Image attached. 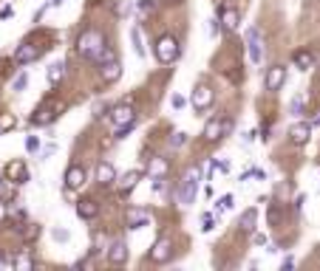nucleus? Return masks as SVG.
Wrapping results in <instances>:
<instances>
[{
  "mask_svg": "<svg viewBox=\"0 0 320 271\" xmlns=\"http://www.w3.org/2000/svg\"><path fill=\"white\" fill-rule=\"evenodd\" d=\"M314 125H320V116H317V119H314Z\"/></svg>",
  "mask_w": 320,
  "mask_h": 271,
  "instance_id": "obj_41",
  "label": "nucleus"
},
{
  "mask_svg": "<svg viewBox=\"0 0 320 271\" xmlns=\"http://www.w3.org/2000/svg\"><path fill=\"white\" fill-rule=\"evenodd\" d=\"M139 12H142V14L153 12V0H142V3H139Z\"/></svg>",
  "mask_w": 320,
  "mask_h": 271,
  "instance_id": "obj_32",
  "label": "nucleus"
},
{
  "mask_svg": "<svg viewBox=\"0 0 320 271\" xmlns=\"http://www.w3.org/2000/svg\"><path fill=\"white\" fill-rule=\"evenodd\" d=\"M266 90L269 93H275V90H281L283 85H286V65H272L269 71H266V79H264Z\"/></svg>",
  "mask_w": 320,
  "mask_h": 271,
  "instance_id": "obj_9",
  "label": "nucleus"
},
{
  "mask_svg": "<svg viewBox=\"0 0 320 271\" xmlns=\"http://www.w3.org/2000/svg\"><path fill=\"white\" fill-rule=\"evenodd\" d=\"M6 217H9V209H6V204L0 201V223H6Z\"/></svg>",
  "mask_w": 320,
  "mask_h": 271,
  "instance_id": "obj_36",
  "label": "nucleus"
},
{
  "mask_svg": "<svg viewBox=\"0 0 320 271\" xmlns=\"http://www.w3.org/2000/svg\"><path fill=\"white\" fill-rule=\"evenodd\" d=\"M99 68H102V79H105V82H117V79L122 77V65H119V60H117V57L105 60Z\"/></svg>",
  "mask_w": 320,
  "mask_h": 271,
  "instance_id": "obj_19",
  "label": "nucleus"
},
{
  "mask_svg": "<svg viewBox=\"0 0 320 271\" xmlns=\"http://www.w3.org/2000/svg\"><path fill=\"white\" fill-rule=\"evenodd\" d=\"M128 243L125 240H113L111 243V249H108V263L111 265H122V263H128Z\"/></svg>",
  "mask_w": 320,
  "mask_h": 271,
  "instance_id": "obj_15",
  "label": "nucleus"
},
{
  "mask_svg": "<svg viewBox=\"0 0 320 271\" xmlns=\"http://www.w3.org/2000/svg\"><path fill=\"white\" fill-rule=\"evenodd\" d=\"M218 206H221V209H233V195H224V198L218 201Z\"/></svg>",
  "mask_w": 320,
  "mask_h": 271,
  "instance_id": "obj_34",
  "label": "nucleus"
},
{
  "mask_svg": "<svg viewBox=\"0 0 320 271\" xmlns=\"http://www.w3.org/2000/svg\"><path fill=\"white\" fill-rule=\"evenodd\" d=\"M62 77H65V65H62V62H54V65L49 68V82H60Z\"/></svg>",
  "mask_w": 320,
  "mask_h": 271,
  "instance_id": "obj_25",
  "label": "nucleus"
},
{
  "mask_svg": "<svg viewBox=\"0 0 320 271\" xmlns=\"http://www.w3.org/2000/svg\"><path fill=\"white\" fill-rule=\"evenodd\" d=\"M77 51H80V57L94 60V62H99V65H102L105 60L117 57V54H113V48L105 42V34H102V31H97V29H85L80 37H77Z\"/></svg>",
  "mask_w": 320,
  "mask_h": 271,
  "instance_id": "obj_1",
  "label": "nucleus"
},
{
  "mask_svg": "<svg viewBox=\"0 0 320 271\" xmlns=\"http://www.w3.org/2000/svg\"><path fill=\"white\" fill-rule=\"evenodd\" d=\"M246 42H249V60L253 62H264V42H261V31L249 29L246 31Z\"/></svg>",
  "mask_w": 320,
  "mask_h": 271,
  "instance_id": "obj_12",
  "label": "nucleus"
},
{
  "mask_svg": "<svg viewBox=\"0 0 320 271\" xmlns=\"http://www.w3.org/2000/svg\"><path fill=\"white\" fill-rule=\"evenodd\" d=\"M130 40H133V51H136V54L145 57V45H142V31H139V29L130 31Z\"/></svg>",
  "mask_w": 320,
  "mask_h": 271,
  "instance_id": "obj_26",
  "label": "nucleus"
},
{
  "mask_svg": "<svg viewBox=\"0 0 320 271\" xmlns=\"http://www.w3.org/2000/svg\"><path fill=\"white\" fill-rule=\"evenodd\" d=\"M6 178L14 181V184H26L29 181V169H26L23 161H9L6 164Z\"/></svg>",
  "mask_w": 320,
  "mask_h": 271,
  "instance_id": "obj_16",
  "label": "nucleus"
},
{
  "mask_svg": "<svg viewBox=\"0 0 320 271\" xmlns=\"http://www.w3.org/2000/svg\"><path fill=\"white\" fill-rule=\"evenodd\" d=\"M309 136H312V125L309 121H298V125L289 127V141L295 147H303L309 141Z\"/></svg>",
  "mask_w": 320,
  "mask_h": 271,
  "instance_id": "obj_13",
  "label": "nucleus"
},
{
  "mask_svg": "<svg viewBox=\"0 0 320 271\" xmlns=\"http://www.w3.org/2000/svg\"><path fill=\"white\" fill-rule=\"evenodd\" d=\"M255 220H258V212L246 209L244 215H241V229H244V232H255Z\"/></svg>",
  "mask_w": 320,
  "mask_h": 271,
  "instance_id": "obj_24",
  "label": "nucleus"
},
{
  "mask_svg": "<svg viewBox=\"0 0 320 271\" xmlns=\"http://www.w3.org/2000/svg\"><path fill=\"white\" fill-rule=\"evenodd\" d=\"M292 62H295L301 71H309V68L317 65V60H314V51H312V48H298L295 57H292Z\"/></svg>",
  "mask_w": 320,
  "mask_h": 271,
  "instance_id": "obj_18",
  "label": "nucleus"
},
{
  "mask_svg": "<svg viewBox=\"0 0 320 271\" xmlns=\"http://www.w3.org/2000/svg\"><path fill=\"white\" fill-rule=\"evenodd\" d=\"M60 3H65V0H49V6H60Z\"/></svg>",
  "mask_w": 320,
  "mask_h": 271,
  "instance_id": "obj_40",
  "label": "nucleus"
},
{
  "mask_svg": "<svg viewBox=\"0 0 320 271\" xmlns=\"http://www.w3.org/2000/svg\"><path fill=\"white\" fill-rule=\"evenodd\" d=\"M57 113H60V105L51 102V99H45V102L40 105L37 110H34V116H31V125H34V127H45V125H51V121L57 119Z\"/></svg>",
  "mask_w": 320,
  "mask_h": 271,
  "instance_id": "obj_6",
  "label": "nucleus"
},
{
  "mask_svg": "<svg viewBox=\"0 0 320 271\" xmlns=\"http://www.w3.org/2000/svg\"><path fill=\"white\" fill-rule=\"evenodd\" d=\"M213 226H216V217H213V215H204V220H201V229H204V232H210Z\"/></svg>",
  "mask_w": 320,
  "mask_h": 271,
  "instance_id": "obj_31",
  "label": "nucleus"
},
{
  "mask_svg": "<svg viewBox=\"0 0 320 271\" xmlns=\"http://www.w3.org/2000/svg\"><path fill=\"white\" fill-rule=\"evenodd\" d=\"M26 85H29V73L20 71V73H17V79H14V90L20 93V90H26Z\"/></svg>",
  "mask_w": 320,
  "mask_h": 271,
  "instance_id": "obj_28",
  "label": "nucleus"
},
{
  "mask_svg": "<svg viewBox=\"0 0 320 271\" xmlns=\"http://www.w3.org/2000/svg\"><path fill=\"white\" fill-rule=\"evenodd\" d=\"M14 268H34V257H29V254L14 257Z\"/></svg>",
  "mask_w": 320,
  "mask_h": 271,
  "instance_id": "obj_27",
  "label": "nucleus"
},
{
  "mask_svg": "<svg viewBox=\"0 0 320 271\" xmlns=\"http://www.w3.org/2000/svg\"><path fill=\"white\" fill-rule=\"evenodd\" d=\"M26 150H29V153L40 150V139H37V136H29V139H26Z\"/></svg>",
  "mask_w": 320,
  "mask_h": 271,
  "instance_id": "obj_30",
  "label": "nucleus"
},
{
  "mask_svg": "<svg viewBox=\"0 0 320 271\" xmlns=\"http://www.w3.org/2000/svg\"><path fill=\"white\" fill-rule=\"evenodd\" d=\"M148 223H150V212L139 209V206L128 209V226L130 229H142V226H148Z\"/></svg>",
  "mask_w": 320,
  "mask_h": 271,
  "instance_id": "obj_20",
  "label": "nucleus"
},
{
  "mask_svg": "<svg viewBox=\"0 0 320 271\" xmlns=\"http://www.w3.org/2000/svg\"><path fill=\"white\" fill-rule=\"evenodd\" d=\"M292 265H295V260H292V257H286V260H283V265H281V268L286 271V268H292Z\"/></svg>",
  "mask_w": 320,
  "mask_h": 271,
  "instance_id": "obj_38",
  "label": "nucleus"
},
{
  "mask_svg": "<svg viewBox=\"0 0 320 271\" xmlns=\"http://www.w3.org/2000/svg\"><path fill=\"white\" fill-rule=\"evenodd\" d=\"M196 195H198V169H187V175L181 178V184H179L176 198H179L181 206H190L193 201H196Z\"/></svg>",
  "mask_w": 320,
  "mask_h": 271,
  "instance_id": "obj_5",
  "label": "nucleus"
},
{
  "mask_svg": "<svg viewBox=\"0 0 320 271\" xmlns=\"http://www.w3.org/2000/svg\"><path fill=\"white\" fill-rule=\"evenodd\" d=\"M255 243H258V246H266V235H255Z\"/></svg>",
  "mask_w": 320,
  "mask_h": 271,
  "instance_id": "obj_39",
  "label": "nucleus"
},
{
  "mask_svg": "<svg viewBox=\"0 0 320 271\" xmlns=\"http://www.w3.org/2000/svg\"><path fill=\"white\" fill-rule=\"evenodd\" d=\"M170 105H173L176 110H179V108H185V99H181V96H173V99H170Z\"/></svg>",
  "mask_w": 320,
  "mask_h": 271,
  "instance_id": "obj_37",
  "label": "nucleus"
},
{
  "mask_svg": "<svg viewBox=\"0 0 320 271\" xmlns=\"http://www.w3.org/2000/svg\"><path fill=\"white\" fill-rule=\"evenodd\" d=\"M167 169H170V164H167L165 156H153V158L148 161V173L153 175V178H165Z\"/></svg>",
  "mask_w": 320,
  "mask_h": 271,
  "instance_id": "obj_22",
  "label": "nucleus"
},
{
  "mask_svg": "<svg viewBox=\"0 0 320 271\" xmlns=\"http://www.w3.org/2000/svg\"><path fill=\"white\" fill-rule=\"evenodd\" d=\"M51 235H54V240H62V243H65L68 237H71V235H68L65 229H54V232H51Z\"/></svg>",
  "mask_w": 320,
  "mask_h": 271,
  "instance_id": "obj_33",
  "label": "nucleus"
},
{
  "mask_svg": "<svg viewBox=\"0 0 320 271\" xmlns=\"http://www.w3.org/2000/svg\"><path fill=\"white\" fill-rule=\"evenodd\" d=\"M301 110H303V99L298 96L295 102H292V113H295V116H301Z\"/></svg>",
  "mask_w": 320,
  "mask_h": 271,
  "instance_id": "obj_35",
  "label": "nucleus"
},
{
  "mask_svg": "<svg viewBox=\"0 0 320 271\" xmlns=\"http://www.w3.org/2000/svg\"><path fill=\"white\" fill-rule=\"evenodd\" d=\"M139 178H142V169H130V173H125L122 178H119V189H122V192H130V189L139 184Z\"/></svg>",
  "mask_w": 320,
  "mask_h": 271,
  "instance_id": "obj_23",
  "label": "nucleus"
},
{
  "mask_svg": "<svg viewBox=\"0 0 320 271\" xmlns=\"http://www.w3.org/2000/svg\"><path fill=\"white\" fill-rule=\"evenodd\" d=\"M111 121H113V127H117V139H125V133L136 125L133 105H117V108L111 110Z\"/></svg>",
  "mask_w": 320,
  "mask_h": 271,
  "instance_id": "obj_3",
  "label": "nucleus"
},
{
  "mask_svg": "<svg viewBox=\"0 0 320 271\" xmlns=\"http://www.w3.org/2000/svg\"><path fill=\"white\" fill-rule=\"evenodd\" d=\"M179 54H181V45H179V40H176L173 34H165V37L156 40V60H159L162 65L176 62V60H179Z\"/></svg>",
  "mask_w": 320,
  "mask_h": 271,
  "instance_id": "obj_4",
  "label": "nucleus"
},
{
  "mask_svg": "<svg viewBox=\"0 0 320 271\" xmlns=\"http://www.w3.org/2000/svg\"><path fill=\"white\" fill-rule=\"evenodd\" d=\"M40 60V48L31 45V42H23L17 51H14V62L17 65H29V62H37Z\"/></svg>",
  "mask_w": 320,
  "mask_h": 271,
  "instance_id": "obj_14",
  "label": "nucleus"
},
{
  "mask_svg": "<svg viewBox=\"0 0 320 271\" xmlns=\"http://www.w3.org/2000/svg\"><path fill=\"white\" fill-rule=\"evenodd\" d=\"M88 181V173L85 167H80V164H71V167L65 169V187L68 189H82Z\"/></svg>",
  "mask_w": 320,
  "mask_h": 271,
  "instance_id": "obj_10",
  "label": "nucleus"
},
{
  "mask_svg": "<svg viewBox=\"0 0 320 271\" xmlns=\"http://www.w3.org/2000/svg\"><path fill=\"white\" fill-rule=\"evenodd\" d=\"M187 144V133H176V136H170V147H181Z\"/></svg>",
  "mask_w": 320,
  "mask_h": 271,
  "instance_id": "obj_29",
  "label": "nucleus"
},
{
  "mask_svg": "<svg viewBox=\"0 0 320 271\" xmlns=\"http://www.w3.org/2000/svg\"><path fill=\"white\" fill-rule=\"evenodd\" d=\"M218 23H221V29H227V31H238L241 29V14H238V9L235 6H221L218 9Z\"/></svg>",
  "mask_w": 320,
  "mask_h": 271,
  "instance_id": "obj_11",
  "label": "nucleus"
},
{
  "mask_svg": "<svg viewBox=\"0 0 320 271\" xmlns=\"http://www.w3.org/2000/svg\"><path fill=\"white\" fill-rule=\"evenodd\" d=\"M77 215H80L82 220H91V217H97V215H99V204H97L94 198L80 201V204H77Z\"/></svg>",
  "mask_w": 320,
  "mask_h": 271,
  "instance_id": "obj_21",
  "label": "nucleus"
},
{
  "mask_svg": "<svg viewBox=\"0 0 320 271\" xmlns=\"http://www.w3.org/2000/svg\"><path fill=\"white\" fill-rule=\"evenodd\" d=\"M173 260V240L170 237H159V240L153 243V249H150V263L156 265H165Z\"/></svg>",
  "mask_w": 320,
  "mask_h": 271,
  "instance_id": "obj_7",
  "label": "nucleus"
},
{
  "mask_svg": "<svg viewBox=\"0 0 320 271\" xmlns=\"http://www.w3.org/2000/svg\"><path fill=\"white\" fill-rule=\"evenodd\" d=\"M113 181H117V169H113V164L99 161V164H97V184H102V187H111Z\"/></svg>",
  "mask_w": 320,
  "mask_h": 271,
  "instance_id": "obj_17",
  "label": "nucleus"
},
{
  "mask_svg": "<svg viewBox=\"0 0 320 271\" xmlns=\"http://www.w3.org/2000/svg\"><path fill=\"white\" fill-rule=\"evenodd\" d=\"M213 99H216L213 88H210V85H198V88L193 90L190 102H193V108H196V113H204V110H207L210 105H213Z\"/></svg>",
  "mask_w": 320,
  "mask_h": 271,
  "instance_id": "obj_8",
  "label": "nucleus"
},
{
  "mask_svg": "<svg viewBox=\"0 0 320 271\" xmlns=\"http://www.w3.org/2000/svg\"><path fill=\"white\" fill-rule=\"evenodd\" d=\"M230 133H233V119H227V116H213V119L204 125V141H207V144H216V141H221Z\"/></svg>",
  "mask_w": 320,
  "mask_h": 271,
  "instance_id": "obj_2",
  "label": "nucleus"
},
{
  "mask_svg": "<svg viewBox=\"0 0 320 271\" xmlns=\"http://www.w3.org/2000/svg\"><path fill=\"white\" fill-rule=\"evenodd\" d=\"M0 189H3V181H0Z\"/></svg>",
  "mask_w": 320,
  "mask_h": 271,
  "instance_id": "obj_42",
  "label": "nucleus"
}]
</instances>
